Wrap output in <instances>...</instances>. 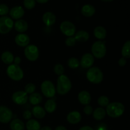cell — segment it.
<instances>
[{"instance_id":"5b68a950","label":"cell","mask_w":130,"mask_h":130,"mask_svg":"<svg viewBox=\"0 0 130 130\" xmlns=\"http://www.w3.org/2000/svg\"><path fill=\"white\" fill-rule=\"evenodd\" d=\"M106 51L105 43L100 41L94 43L91 47L93 56L97 58H102L105 57Z\"/></svg>"},{"instance_id":"f1b7e54d","label":"cell","mask_w":130,"mask_h":130,"mask_svg":"<svg viewBox=\"0 0 130 130\" xmlns=\"http://www.w3.org/2000/svg\"><path fill=\"white\" fill-rule=\"evenodd\" d=\"M122 55L126 58H130V41H128L123 45L121 50Z\"/></svg>"},{"instance_id":"ee69618b","label":"cell","mask_w":130,"mask_h":130,"mask_svg":"<svg viewBox=\"0 0 130 130\" xmlns=\"http://www.w3.org/2000/svg\"><path fill=\"white\" fill-rule=\"evenodd\" d=\"M40 130H52V129L50 127L46 126H44V127H43L42 128H41Z\"/></svg>"},{"instance_id":"74e56055","label":"cell","mask_w":130,"mask_h":130,"mask_svg":"<svg viewBox=\"0 0 130 130\" xmlns=\"http://www.w3.org/2000/svg\"><path fill=\"white\" fill-rule=\"evenodd\" d=\"M31 117H32L31 112H30V111H28V110L25 111L24 112V114H23V118H24L25 119H26V120H29V119H30V118H31Z\"/></svg>"},{"instance_id":"5bb4252c","label":"cell","mask_w":130,"mask_h":130,"mask_svg":"<svg viewBox=\"0 0 130 130\" xmlns=\"http://www.w3.org/2000/svg\"><path fill=\"white\" fill-rule=\"evenodd\" d=\"M11 17L13 19L19 20L20 18L22 17L24 15V10L22 6H18L12 8L9 11Z\"/></svg>"},{"instance_id":"d4e9b609","label":"cell","mask_w":130,"mask_h":130,"mask_svg":"<svg viewBox=\"0 0 130 130\" xmlns=\"http://www.w3.org/2000/svg\"><path fill=\"white\" fill-rule=\"evenodd\" d=\"M1 60L5 64H11L14 61L13 55L9 52H5L1 55Z\"/></svg>"},{"instance_id":"b9f144b4","label":"cell","mask_w":130,"mask_h":130,"mask_svg":"<svg viewBox=\"0 0 130 130\" xmlns=\"http://www.w3.org/2000/svg\"><path fill=\"white\" fill-rule=\"evenodd\" d=\"M55 130H67V128H65L64 126H57V128H55Z\"/></svg>"},{"instance_id":"836d02e7","label":"cell","mask_w":130,"mask_h":130,"mask_svg":"<svg viewBox=\"0 0 130 130\" xmlns=\"http://www.w3.org/2000/svg\"><path fill=\"white\" fill-rule=\"evenodd\" d=\"M36 90V86L32 83H29L25 86V92L27 94H32Z\"/></svg>"},{"instance_id":"7a4b0ae2","label":"cell","mask_w":130,"mask_h":130,"mask_svg":"<svg viewBox=\"0 0 130 130\" xmlns=\"http://www.w3.org/2000/svg\"><path fill=\"white\" fill-rule=\"evenodd\" d=\"M124 111V106L119 102H113L109 104L107 106L106 112L108 116L111 118H119L123 115Z\"/></svg>"},{"instance_id":"7c38bea8","label":"cell","mask_w":130,"mask_h":130,"mask_svg":"<svg viewBox=\"0 0 130 130\" xmlns=\"http://www.w3.org/2000/svg\"><path fill=\"white\" fill-rule=\"evenodd\" d=\"M94 63V57L90 53H86L83 55L80 62L81 67L85 69L90 68Z\"/></svg>"},{"instance_id":"4316f807","label":"cell","mask_w":130,"mask_h":130,"mask_svg":"<svg viewBox=\"0 0 130 130\" xmlns=\"http://www.w3.org/2000/svg\"><path fill=\"white\" fill-rule=\"evenodd\" d=\"M27 130H40L41 125L38 121L34 119H30L26 123Z\"/></svg>"},{"instance_id":"44dd1931","label":"cell","mask_w":130,"mask_h":130,"mask_svg":"<svg viewBox=\"0 0 130 130\" xmlns=\"http://www.w3.org/2000/svg\"><path fill=\"white\" fill-rule=\"evenodd\" d=\"M10 126L11 130H24L25 129L24 123L19 119H13L10 123Z\"/></svg>"},{"instance_id":"3957f363","label":"cell","mask_w":130,"mask_h":130,"mask_svg":"<svg viewBox=\"0 0 130 130\" xmlns=\"http://www.w3.org/2000/svg\"><path fill=\"white\" fill-rule=\"evenodd\" d=\"M86 77L88 80L94 84H99L104 79V74L101 70L96 67L89 69L86 72Z\"/></svg>"},{"instance_id":"e575fe53","label":"cell","mask_w":130,"mask_h":130,"mask_svg":"<svg viewBox=\"0 0 130 130\" xmlns=\"http://www.w3.org/2000/svg\"><path fill=\"white\" fill-rule=\"evenodd\" d=\"M9 8L5 4H1L0 5V15L4 16L8 13Z\"/></svg>"},{"instance_id":"f546056e","label":"cell","mask_w":130,"mask_h":130,"mask_svg":"<svg viewBox=\"0 0 130 130\" xmlns=\"http://www.w3.org/2000/svg\"><path fill=\"white\" fill-rule=\"evenodd\" d=\"M68 66L71 69H76L79 66V61L77 58L72 57L69 59Z\"/></svg>"},{"instance_id":"2e32d148","label":"cell","mask_w":130,"mask_h":130,"mask_svg":"<svg viewBox=\"0 0 130 130\" xmlns=\"http://www.w3.org/2000/svg\"><path fill=\"white\" fill-rule=\"evenodd\" d=\"M43 21L47 26H51L55 23L56 16L52 12L47 11L43 14Z\"/></svg>"},{"instance_id":"60d3db41","label":"cell","mask_w":130,"mask_h":130,"mask_svg":"<svg viewBox=\"0 0 130 130\" xmlns=\"http://www.w3.org/2000/svg\"><path fill=\"white\" fill-rule=\"evenodd\" d=\"M20 61H21V59H20V57H17L16 58L14 59V62H15V63H14V64H16V65H18V66H19V63H20Z\"/></svg>"},{"instance_id":"cb8c5ba5","label":"cell","mask_w":130,"mask_h":130,"mask_svg":"<svg viewBox=\"0 0 130 130\" xmlns=\"http://www.w3.org/2000/svg\"><path fill=\"white\" fill-rule=\"evenodd\" d=\"M43 100V97L39 93H33L29 96V102L34 105H37L40 104Z\"/></svg>"},{"instance_id":"f6af8a7d","label":"cell","mask_w":130,"mask_h":130,"mask_svg":"<svg viewBox=\"0 0 130 130\" xmlns=\"http://www.w3.org/2000/svg\"><path fill=\"white\" fill-rule=\"evenodd\" d=\"M102 1H104V2H111V1H113L114 0H102Z\"/></svg>"},{"instance_id":"277c9868","label":"cell","mask_w":130,"mask_h":130,"mask_svg":"<svg viewBox=\"0 0 130 130\" xmlns=\"http://www.w3.org/2000/svg\"><path fill=\"white\" fill-rule=\"evenodd\" d=\"M6 73L8 77L14 81H20L24 77V72L18 65L11 64L8 67Z\"/></svg>"},{"instance_id":"8d00e7d4","label":"cell","mask_w":130,"mask_h":130,"mask_svg":"<svg viewBox=\"0 0 130 130\" xmlns=\"http://www.w3.org/2000/svg\"><path fill=\"white\" fill-rule=\"evenodd\" d=\"M93 108L92 107L90 106V105H87L86 106H85V107L84 108V112L86 114V115H91L93 112Z\"/></svg>"},{"instance_id":"ac0fdd59","label":"cell","mask_w":130,"mask_h":130,"mask_svg":"<svg viewBox=\"0 0 130 130\" xmlns=\"http://www.w3.org/2000/svg\"><path fill=\"white\" fill-rule=\"evenodd\" d=\"M78 100L83 105H88L91 102V95L87 91H81L78 95Z\"/></svg>"},{"instance_id":"ba28073f","label":"cell","mask_w":130,"mask_h":130,"mask_svg":"<svg viewBox=\"0 0 130 130\" xmlns=\"http://www.w3.org/2000/svg\"><path fill=\"white\" fill-rule=\"evenodd\" d=\"M24 54L26 58L31 62L36 61L39 57V50L35 45H28L24 50Z\"/></svg>"},{"instance_id":"8fae6325","label":"cell","mask_w":130,"mask_h":130,"mask_svg":"<svg viewBox=\"0 0 130 130\" xmlns=\"http://www.w3.org/2000/svg\"><path fill=\"white\" fill-rule=\"evenodd\" d=\"M12 100L18 105H24L28 100L27 94L24 91H16L13 94Z\"/></svg>"},{"instance_id":"7402d4cb","label":"cell","mask_w":130,"mask_h":130,"mask_svg":"<svg viewBox=\"0 0 130 130\" xmlns=\"http://www.w3.org/2000/svg\"><path fill=\"white\" fill-rule=\"evenodd\" d=\"M89 34L85 30H79L75 35V39L76 41H78L83 43V42H86L89 39Z\"/></svg>"},{"instance_id":"8992f818","label":"cell","mask_w":130,"mask_h":130,"mask_svg":"<svg viewBox=\"0 0 130 130\" xmlns=\"http://www.w3.org/2000/svg\"><path fill=\"white\" fill-rule=\"evenodd\" d=\"M13 21L11 18L3 16L0 18V33L7 34L12 29Z\"/></svg>"},{"instance_id":"d6a6232c","label":"cell","mask_w":130,"mask_h":130,"mask_svg":"<svg viewBox=\"0 0 130 130\" xmlns=\"http://www.w3.org/2000/svg\"><path fill=\"white\" fill-rule=\"evenodd\" d=\"M54 72L58 76H61L64 72V67H63L62 65L59 64V63L56 64L54 66Z\"/></svg>"},{"instance_id":"e0dca14e","label":"cell","mask_w":130,"mask_h":130,"mask_svg":"<svg viewBox=\"0 0 130 130\" xmlns=\"http://www.w3.org/2000/svg\"><path fill=\"white\" fill-rule=\"evenodd\" d=\"M15 30L20 33H23L26 31L28 29V24L25 20L22 19H19L17 20L14 24Z\"/></svg>"},{"instance_id":"9c48e42d","label":"cell","mask_w":130,"mask_h":130,"mask_svg":"<svg viewBox=\"0 0 130 130\" xmlns=\"http://www.w3.org/2000/svg\"><path fill=\"white\" fill-rule=\"evenodd\" d=\"M60 29L64 35L69 37L72 36L76 32V27L69 21H64L62 22Z\"/></svg>"},{"instance_id":"603a6c76","label":"cell","mask_w":130,"mask_h":130,"mask_svg":"<svg viewBox=\"0 0 130 130\" xmlns=\"http://www.w3.org/2000/svg\"><path fill=\"white\" fill-rule=\"evenodd\" d=\"M32 114L36 118L42 119L45 116L46 111L42 107L35 106L32 109Z\"/></svg>"},{"instance_id":"30bf717a","label":"cell","mask_w":130,"mask_h":130,"mask_svg":"<svg viewBox=\"0 0 130 130\" xmlns=\"http://www.w3.org/2000/svg\"><path fill=\"white\" fill-rule=\"evenodd\" d=\"M13 118L12 111L7 107L1 105L0 106V123H8L11 121Z\"/></svg>"},{"instance_id":"9a60e30c","label":"cell","mask_w":130,"mask_h":130,"mask_svg":"<svg viewBox=\"0 0 130 130\" xmlns=\"http://www.w3.org/2000/svg\"><path fill=\"white\" fill-rule=\"evenodd\" d=\"M67 120L72 124H76L79 123L81 120V115L79 112H71L67 116Z\"/></svg>"},{"instance_id":"4dcf8cb0","label":"cell","mask_w":130,"mask_h":130,"mask_svg":"<svg viewBox=\"0 0 130 130\" xmlns=\"http://www.w3.org/2000/svg\"><path fill=\"white\" fill-rule=\"evenodd\" d=\"M98 104L101 107H107L109 104V100L106 96L102 95L98 99Z\"/></svg>"},{"instance_id":"d590c367","label":"cell","mask_w":130,"mask_h":130,"mask_svg":"<svg viewBox=\"0 0 130 130\" xmlns=\"http://www.w3.org/2000/svg\"><path fill=\"white\" fill-rule=\"evenodd\" d=\"M76 39H75L74 37H69L67 38L66 40V44L67 46H73L76 44Z\"/></svg>"},{"instance_id":"6da1fadb","label":"cell","mask_w":130,"mask_h":130,"mask_svg":"<svg viewBox=\"0 0 130 130\" xmlns=\"http://www.w3.org/2000/svg\"><path fill=\"white\" fill-rule=\"evenodd\" d=\"M72 84L68 77L62 74L59 76L57 79V91L58 94L63 95L67 94L71 90Z\"/></svg>"},{"instance_id":"1f68e13d","label":"cell","mask_w":130,"mask_h":130,"mask_svg":"<svg viewBox=\"0 0 130 130\" xmlns=\"http://www.w3.org/2000/svg\"><path fill=\"white\" fill-rule=\"evenodd\" d=\"M36 5L35 0H24V6L28 10L34 8Z\"/></svg>"},{"instance_id":"4fadbf2b","label":"cell","mask_w":130,"mask_h":130,"mask_svg":"<svg viewBox=\"0 0 130 130\" xmlns=\"http://www.w3.org/2000/svg\"><path fill=\"white\" fill-rule=\"evenodd\" d=\"M15 43L17 45L20 46L21 47H25L28 46L30 39L29 37L27 34H19L16 36L15 38Z\"/></svg>"},{"instance_id":"f35d334b","label":"cell","mask_w":130,"mask_h":130,"mask_svg":"<svg viewBox=\"0 0 130 130\" xmlns=\"http://www.w3.org/2000/svg\"><path fill=\"white\" fill-rule=\"evenodd\" d=\"M118 63H119V66H121V67H124L126 63V60L124 58H121L118 61Z\"/></svg>"},{"instance_id":"52a82bcc","label":"cell","mask_w":130,"mask_h":130,"mask_svg":"<svg viewBox=\"0 0 130 130\" xmlns=\"http://www.w3.org/2000/svg\"><path fill=\"white\" fill-rule=\"evenodd\" d=\"M41 89L43 95L48 98H52L55 95V88L53 83L50 81H44L42 83Z\"/></svg>"},{"instance_id":"484cf974","label":"cell","mask_w":130,"mask_h":130,"mask_svg":"<svg viewBox=\"0 0 130 130\" xmlns=\"http://www.w3.org/2000/svg\"><path fill=\"white\" fill-rule=\"evenodd\" d=\"M106 115V112L103 108L99 107L95 110L93 112V118L97 121L102 120L104 119Z\"/></svg>"},{"instance_id":"ab89813d","label":"cell","mask_w":130,"mask_h":130,"mask_svg":"<svg viewBox=\"0 0 130 130\" xmlns=\"http://www.w3.org/2000/svg\"><path fill=\"white\" fill-rule=\"evenodd\" d=\"M79 130H94L91 127L88 126H85L81 127Z\"/></svg>"},{"instance_id":"d6986e66","label":"cell","mask_w":130,"mask_h":130,"mask_svg":"<svg viewBox=\"0 0 130 130\" xmlns=\"http://www.w3.org/2000/svg\"><path fill=\"white\" fill-rule=\"evenodd\" d=\"M81 13L86 17H92L95 13V8L91 5H85L81 8Z\"/></svg>"},{"instance_id":"7bdbcfd3","label":"cell","mask_w":130,"mask_h":130,"mask_svg":"<svg viewBox=\"0 0 130 130\" xmlns=\"http://www.w3.org/2000/svg\"><path fill=\"white\" fill-rule=\"evenodd\" d=\"M35 1H37L38 3H39L43 4V3H47L49 0H35Z\"/></svg>"},{"instance_id":"ffe728a7","label":"cell","mask_w":130,"mask_h":130,"mask_svg":"<svg viewBox=\"0 0 130 130\" xmlns=\"http://www.w3.org/2000/svg\"><path fill=\"white\" fill-rule=\"evenodd\" d=\"M94 35L97 39H104L107 36L106 29L102 26H98L94 29Z\"/></svg>"},{"instance_id":"83f0119b","label":"cell","mask_w":130,"mask_h":130,"mask_svg":"<svg viewBox=\"0 0 130 130\" xmlns=\"http://www.w3.org/2000/svg\"><path fill=\"white\" fill-rule=\"evenodd\" d=\"M56 107H57V104H56L55 101L54 100H47L46 102L45 103L44 105V109L46 111L48 112V113H52L55 110Z\"/></svg>"}]
</instances>
